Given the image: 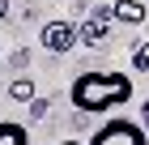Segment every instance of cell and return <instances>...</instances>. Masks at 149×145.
I'll list each match as a JSON object with an SVG mask.
<instances>
[{"label":"cell","instance_id":"cell-1","mask_svg":"<svg viewBox=\"0 0 149 145\" xmlns=\"http://www.w3.org/2000/svg\"><path fill=\"white\" fill-rule=\"evenodd\" d=\"M68 98L77 111H115L132 98V77L128 73H77V81L68 85Z\"/></svg>","mask_w":149,"mask_h":145},{"label":"cell","instance_id":"cell-5","mask_svg":"<svg viewBox=\"0 0 149 145\" xmlns=\"http://www.w3.org/2000/svg\"><path fill=\"white\" fill-rule=\"evenodd\" d=\"M111 17L124 22V26H141V22H145V4H141V0H115V4H111Z\"/></svg>","mask_w":149,"mask_h":145},{"label":"cell","instance_id":"cell-4","mask_svg":"<svg viewBox=\"0 0 149 145\" xmlns=\"http://www.w3.org/2000/svg\"><path fill=\"white\" fill-rule=\"evenodd\" d=\"M111 22H115V17H111V4H98V9L90 13V22L77 30V39H81L85 47H90V43H102L107 30H111Z\"/></svg>","mask_w":149,"mask_h":145},{"label":"cell","instance_id":"cell-11","mask_svg":"<svg viewBox=\"0 0 149 145\" xmlns=\"http://www.w3.org/2000/svg\"><path fill=\"white\" fill-rule=\"evenodd\" d=\"M4 17H9V0H0V22H4Z\"/></svg>","mask_w":149,"mask_h":145},{"label":"cell","instance_id":"cell-10","mask_svg":"<svg viewBox=\"0 0 149 145\" xmlns=\"http://www.w3.org/2000/svg\"><path fill=\"white\" fill-rule=\"evenodd\" d=\"M141 128H145V132H149V102H145V107H141Z\"/></svg>","mask_w":149,"mask_h":145},{"label":"cell","instance_id":"cell-8","mask_svg":"<svg viewBox=\"0 0 149 145\" xmlns=\"http://www.w3.org/2000/svg\"><path fill=\"white\" fill-rule=\"evenodd\" d=\"M132 68H136V73H149V39L136 43V51H132Z\"/></svg>","mask_w":149,"mask_h":145},{"label":"cell","instance_id":"cell-12","mask_svg":"<svg viewBox=\"0 0 149 145\" xmlns=\"http://www.w3.org/2000/svg\"><path fill=\"white\" fill-rule=\"evenodd\" d=\"M60 145H85V141H60Z\"/></svg>","mask_w":149,"mask_h":145},{"label":"cell","instance_id":"cell-9","mask_svg":"<svg viewBox=\"0 0 149 145\" xmlns=\"http://www.w3.org/2000/svg\"><path fill=\"white\" fill-rule=\"evenodd\" d=\"M47 107H51L47 98H34V102H30V115H34V120H43V115H47Z\"/></svg>","mask_w":149,"mask_h":145},{"label":"cell","instance_id":"cell-3","mask_svg":"<svg viewBox=\"0 0 149 145\" xmlns=\"http://www.w3.org/2000/svg\"><path fill=\"white\" fill-rule=\"evenodd\" d=\"M38 39H43V47H47V51H56V56H64V51H72V47L81 43L72 22H47Z\"/></svg>","mask_w":149,"mask_h":145},{"label":"cell","instance_id":"cell-6","mask_svg":"<svg viewBox=\"0 0 149 145\" xmlns=\"http://www.w3.org/2000/svg\"><path fill=\"white\" fill-rule=\"evenodd\" d=\"M0 145H30V132H26V124L0 120Z\"/></svg>","mask_w":149,"mask_h":145},{"label":"cell","instance_id":"cell-2","mask_svg":"<svg viewBox=\"0 0 149 145\" xmlns=\"http://www.w3.org/2000/svg\"><path fill=\"white\" fill-rule=\"evenodd\" d=\"M90 145H149V132L136 120H107L90 137Z\"/></svg>","mask_w":149,"mask_h":145},{"label":"cell","instance_id":"cell-7","mask_svg":"<svg viewBox=\"0 0 149 145\" xmlns=\"http://www.w3.org/2000/svg\"><path fill=\"white\" fill-rule=\"evenodd\" d=\"M9 94H13L17 102H26V107L38 98V94H34V81H30V77H13V81H9Z\"/></svg>","mask_w":149,"mask_h":145}]
</instances>
